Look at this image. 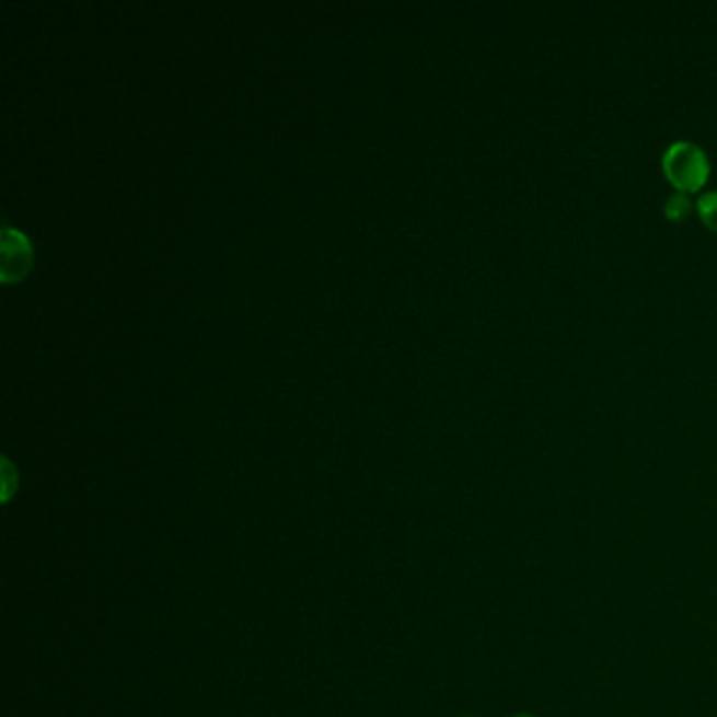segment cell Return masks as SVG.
Instances as JSON below:
<instances>
[{
    "instance_id": "cell-1",
    "label": "cell",
    "mask_w": 717,
    "mask_h": 717,
    "mask_svg": "<svg viewBox=\"0 0 717 717\" xmlns=\"http://www.w3.org/2000/svg\"><path fill=\"white\" fill-rule=\"evenodd\" d=\"M663 171L678 192H692L707 182L709 159L694 141H673L664 150Z\"/></svg>"
},
{
    "instance_id": "cell-2",
    "label": "cell",
    "mask_w": 717,
    "mask_h": 717,
    "mask_svg": "<svg viewBox=\"0 0 717 717\" xmlns=\"http://www.w3.org/2000/svg\"><path fill=\"white\" fill-rule=\"evenodd\" d=\"M30 264V244L26 236L18 230H2V280L18 278L26 271Z\"/></svg>"
},
{
    "instance_id": "cell-3",
    "label": "cell",
    "mask_w": 717,
    "mask_h": 717,
    "mask_svg": "<svg viewBox=\"0 0 717 717\" xmlns=\"http://www.w3.org/2000/svg\"><path fill=\"white\" fill-rule=\"evenodd\" d=\"M692 203L686 192H673L667 200H664V213L669 219H686L691 213Z\"/></svg>"
},
{
    "instance_id": "cell-4",
    "label": "cell",
    "mask_w": 717,
    "mask_h": 717,
    "mask_svg": "<svg viewBox=\"0 0 717 717\" xmlns=\"http://www.w3.org/2000/svg\"><path fill=\"white\" fill-rule=\"evenodd\" d=\"M698 213L701 219L717 232V189L705 192L698 196Z\"/></svg>"
},
{
    "instance_id": "cell-5",
    "label": "cell",
    "mask_w": 717,
    "mask_h": 717,
    "mask_svg": "<svg viewBox=\"0 0 717 717\" xmlns=\"http://www.w3.org/2000/svg\"><path fill=\"white\" fill-rule=\"evenodd\" d=\"M513 717H534V716H527V714H520V716H513Z\"/></svg>"
}]
</instances>
